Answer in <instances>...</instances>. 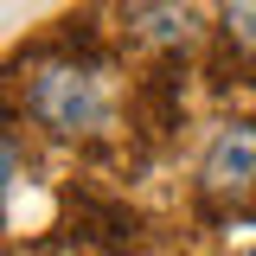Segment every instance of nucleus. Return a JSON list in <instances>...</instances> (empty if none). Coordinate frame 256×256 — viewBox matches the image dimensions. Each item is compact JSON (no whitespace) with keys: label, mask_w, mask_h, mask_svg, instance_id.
<instances>
[{"label":"nucleus","mask_w":256,"mask_h":256,"mask_svg":"<svg viewBox=\"0 0 256 256\" xmlns=\"http://www.w3.org/2000/svg\"><path fill=\"white\" fill-rule=\"evenodd\" d=\"M32 116L52 122L58 134H96L102 116H109V96H102V77L77 58H52L32 70Z\"/></svg>","instance_id":"obj_1"},{"label":"nucleus","mask_w":256,"mask_h":256,"mask_svg":"<svg viewBox=\"0 0 256 256\" xmlns=\"http://www.w3.org/2000/svg\"><path fill=\"white\" fill-rule=\"evenodd\" d=\"M198 180H205V192H212V198H244V192L256 186V128H250V122L218 128V141L205 148Z\"/></svg>","instance_id":"obj_2"},{"label":"nucleus","mask_w":256,"mask_h":256,"mask_svg":"<svg viewBox=\"0 0 256 256\" xmlns=\"http://www.w3.org/2000/svg\"><path fill=\"white\" fill-rule=\"evenodd\" d=\"M70 205H77V230H84L90 244H109V250L134 244V212H128V205H116V198H96V192H77Z\"/></svg>","instance_id":"obj_3"},{"label":"nucleus","mask_w":256,"mask_h":256,"mask_svg":"<svg viewBox=\"0 0 256 256\" xmlns=\"http://www.w3.org/2000/svg\"><path fill=\"white\" fill-rule=\"evenodd\" d=\"M141 32H148V38H154V45H192V13L186 6H148V13H141Z\"/></svg>","instance_id":"obj_4"},{"label":"nucleus","mask_w":256,"mask_h":256,"mask_svg":"<svg viewBox=\"0 0 256 256\" xmlns=\"http://www.w3.org/2000/svg\"><path fill=\"white\" fill-rule=\"evenodd\" d=\"M218 6H224V26H230V38L256 45V0H218Z\"/></svg>","instance_id":"obj_5"},{"label":"nucleus","mask_w":256,"mask_h":256,"mask_svg":"<svg viewBox=\"0 0 256 256\" xmlns=\"http://www.w3.org/2000/svg\"><path fill=\"white\" fill-rule=\"evenodd\" d=\"M13 180H20V148L0 134V205H6V186H13Z\"/></svg>","instance_id":"obj_6"},{"label":"nucleus","mask_w":256,"mask_h":256,"mask_svg":"<svg viewBox=\"0 0 256 256\" xmlns=\"http://www.w3.org/2000/svg\"><path fill=\"white\" fill-rule=\"evenodd\" d=\"M250 256H256V250H250Z\"/></svg>","instance_id":"obj_7"}]
</instances>
